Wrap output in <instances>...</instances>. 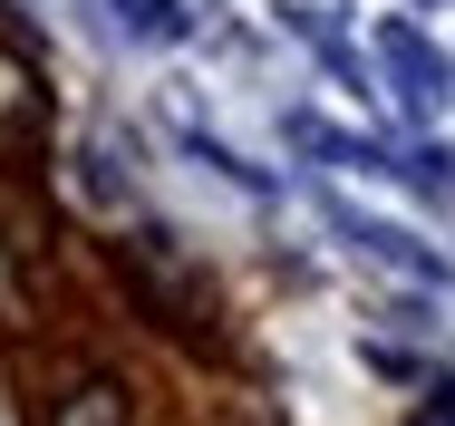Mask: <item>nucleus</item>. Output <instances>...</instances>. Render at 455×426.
I'll list each match as a JSON object with an SVG mask.
<instances>
[{
	"label": "nucleus",
	"instance_id": "obj_4",
	"mask_svg": "<svg viewBox=\"0 0 455 426\" xmlns=\"http://www.w3.org/2000/svg\"><path fill=\"white\" fill-rule=\"evenodd\" d=\"M59 426H126V388L116 378H88L78 398H59Z\"/></svg>",
	"mask_w": 455,
	"mask_h": 426
},
{
	"label": "nucleus",
	"instance_id": "obj_5",
	"mask_svg": "<svg viewBox=\"0 0 455 426\" xmlns=\"http://www.w3.org/2000/svg\"><path fill=\"white\" fill-rule=\"evenodd\" d=\"M407 426H455V388H427V398H417V417Z\"/></svg>",
	"mask_w": 455,
	"mask_h": 426
},
{
	"label": "nucleus",
	"instance_id": "obj_1",
	"mask_svg": "<svg viewBox=\"0 0 455 426\" xmlns=\"http://www.w3.org/2000/svg\"><path fill=\"white\" fill-rule=\"evenodd\" d=\"M368 59H378V78H387V97H397L407 117H436L455 97V68L436 59V39H427L417 20H378V29H368Z\"/></svg>",
	"mask_w": 455,
	"mask_h": 426
},
{
	"label": "nucleus",
	"instance_id": "obj_2",
	"mask_svg": "<svg viewBox=\"0 0 455 426\" xmlns=\"http://www.w3.org/2000/svg\"><path fill=\"white\" fill-rule=\"evenodd\" d=\"M330 223H339V233H349V243H359L368 261H387V271H407V281H446V261L427 253L417 233H397V223H368V213H349V204H330Z\"/></svg>",
	"mask_w": 455,
	"mask_h": 426
},
{
	"label": "nucleus",
	"instance_id": "obj_3",
	"mask_svg": "<svg viewBox=\"0 0 455 426\" xmlns=\"http://www.w3.org/2000/svg\"><path fill=\"white\" fill-rule=\"evenodd\" d=\"M97 10H107V29H126V39H146V49H165V39L194 29V10H175V0H97Z\"/></svg>",
	"mask_w": 455,
	"mask_h": 426
}]
</instances>
